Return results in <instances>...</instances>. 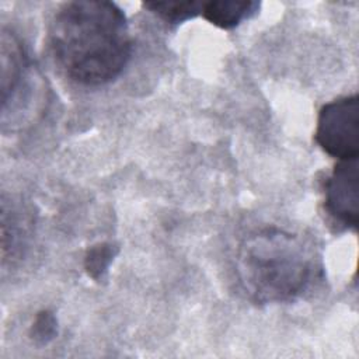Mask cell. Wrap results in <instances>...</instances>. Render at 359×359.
<instances>
[{
    "label": "cell",
    "mask_w": 359,
    "mask_h": 359,
    "mask_svg": "<svg viewBox=\"0 0 359 359\" xmlns=\"http://www.w3.org/2000/svg\"><path fill=\"white\" fill-rule=\"evenodd\" d=\"M49 42L66 76L84 86L111 83L132 55L125 13L102 0L63 3L50 21Z\"/></svg>",
    "instance_id": "1"
},
{
    "label": "cell",
    "mask_w": 359,
    "mask_h": 359,
    "mask_svg": "<svg viewBox=\"0 0 359 359\" xmlns=\"http://www.w3.org/2000/svg\"><path fill=\"white\" fill-rule=\"evenodd\" d=\"M320 271L311 247L302 237L282 229L254 231L237 250L240 286L258 304L299 299L309 292Z\"/></svg>",
    "instance_id": "2"
},
{
    "label": "cell",
    "mask_w": 359,
    "mask_h": 359,
    "mask_svg": "<svg viewBox=\"0 0 359 359\" xmlns=\"http://www.w3.org/2000/svg\"><path fill=\"white\" fill-rule=\"evenodd\" d=\"M29 59L18 38L3 29L1 32V112L3 125L22 122L32 105L35 86Z\"/></svg>",
    "instance_id": "3"
},
{
    "label": "cell",
    "mask_w": 359,
    "mask_h": 359,
    "mask_svg": "<svg viewBox=\"0 0 359 359\" xmlns=\"http://www.w3.org/2000/svg\"><path fill=\"white\" fill-rule=\"evenodd\" d=\"M316 143L331 157L356 158L359 150V100L358 95L339 97L318 111Z\"/></svg>",
    "instance_id": "4"
},
{
    "label": "cell",
    "mask_w": 359,
    "mask_h": 359,
    "mask_svg": "<svg viewBox=\"0 0 359 359\" xmlns=\"http://www.w3.org/2000/svg\"><path fill=\"white\" fill-rule=\"evenodd\" d=\"M324 209L344 230H356L359 217L358 157L339 160L324 182Z\"/></svg>",
    "instance_id": "5"
},
{
    "label": "cell",
    "mask_w": 359,
    "mask_h": 359,
    "mask_svg": "<svg viewBox=\"0 0 359 359\" xmlns=\"http://www.w3.org/2000/svg\"><path fill=\"white\" fill-rule=\"evenodd\" d=\"M259 10L258 1H236V0H213L202 3L201 14L210 24L230 29L248 20Z\"/></svg>",
    "instance_id": "6"
},
{
    "label": "cell",
    "mask_w": 359,
    "mask_h": 359,
    "mask_svg": "<svg viewBox=\"0 0 359 359\" xmlns=\"http://www.w3.org/2000/svg\"><path fill=\"white\" fill-rule=\"evenodd\" d=\"M143 7L168 24H180L201 14L199 1H154L143 3Z\"/></svg>",
    "instance_id": "7"
},
{
    "label": "cell",
    "mask_w": 359,
    "mask_h": 359,
    "mask_svg": "<svg viewBox=\"0 0 359 359\" xmlns=\"http://www.w3.org/2000/svg\"><path fill=\"white\" fill-rule=\"evenodd\" d=\"M114 247L111 244L102 243L91 247L86 255V271L94 278L100 279L107 272L111 261L114 259Z\"/></svg>",
    "instance_id": "8"
},
{
    "label": "cell",
    "mask_w": 359,
    "mask_h": 359,
    "mask_svg": "<svg viewBox=\"0 0 359 359\" xmlns=\"http://www.w3.org/2000/svg\"><path fill=\"white\" fill-rule=\"evenodd\" d=\"M34 339L41 341L42 344H46L49 339L53 338L56 332V320L49 311H41L32 325Z\"/></svg>",
    "instance_id": "9"
}]
</instances>
